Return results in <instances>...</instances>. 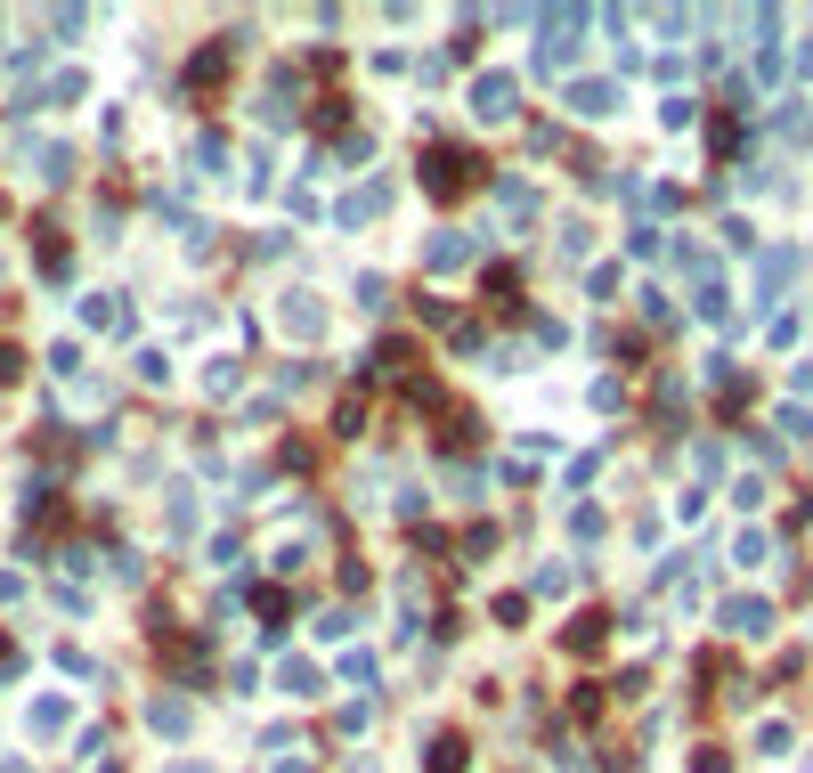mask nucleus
<instances>
[{
	"mask_svg": "<svg viewBox=\"0 0 813 773\" xmlns=\"http://www.w3.org/2000/svg\"><path fill=\"white\" fill-rule=\"evenodd\" d=\"M724 619H732V627H740V635H765V627H773V611H765V603H732V611H724Z\"/></svg>",
	"mask_w": 813,
	"mask_h": 773,
	"instance_id": "1",
	"label": "nucleus"
}]
</instances>
